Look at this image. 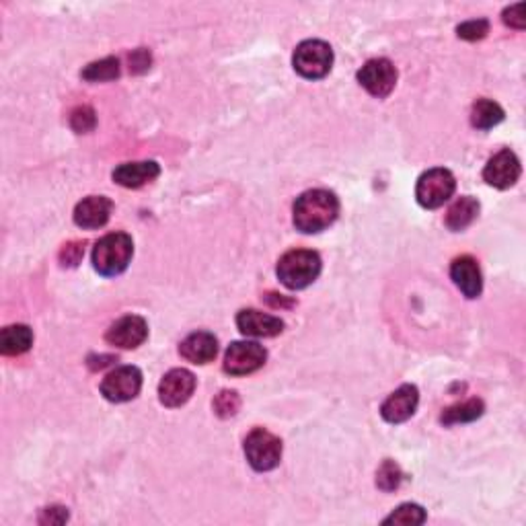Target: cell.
<instances>
[{
    "mask_svg": "<svg viewBox=\"0 0 526 526\" xmlns=\"http://www.w3.org/2000/svg\"><path fill=\"white\" fill-rule=\"evenodd\" d=\"M339 202L328 189L305 191L294 202V226L300 233H321L337 220Z\"/></svg>",
    "mask_w": 526,
    "mask_h": 526,
    "instance_id": "6da1fadb",
    "label": "cell"
},
{
    "mask_svg": "<svg viewBox=\"0 0 526 526\" xmlns=\"http://www.w3.org/2000/svg\"><path fill=\"white\" fill-rule=\"evenodd\" d=\"M276 273L286 288L302 291L321 273V257L310 249H292L280 257Z\"/></svg>",
    "mask_w": 526,
    "mask_h": 526,
    "instance_id": "7a4b0ae2",
    "label": "cell"
},
{
    "mask_svg": "<svg viewBox=\"0 0 526 526\" xmlns=\"http://www.w3.org/2000/svg\"><path fill=\"white\" fill-rule=\"evenodd\" d=\"M134 255V243L125 233H109L93 249V268L101 276H117L128 268Z\"/></svg>",
    "mask_w": 526,
    "mask_h": 526,
    "instance_id": "3957f363",
    "label": "cell"
},
{
    "mask_svg": "<svg viewBox=\"0 0 526 526\" xmlns=\"http://www.w3.org/2000/svg\"><path fill=\"white\" fill-rule=\"evenodd\" d=\"M294 70L309 80L328 77L333 66V50L321 40L302 42L292 56Z\"/></svg>",
    "mask_w": 526,
    "mask_h": 526,
    "instance_id": "277c9868",
    "label": "cell"
},
{
    "mask_svg": "<svg viewBox=\"0 0 526 526\" xmlns=\"http://www.w3.org/2000/svg\"><path fill=\"white\" fill-rule=\"evenodd\" d=\"M457 189L455 175L447 169H429L418 180L416 198L421 208L436 210L453 198Z\"/></svg>",
    "mask_w": 526,
    "mask_h": 526,
    "instance_id": "5b68a950",
    "label": "cell"
},
{
    "mask_svg": "<svg viewBox=\"0 0 526 526\" xmlns=\"http://www.w3.org/2000/svg\"><path fill=\"white\" fill-rule=\"evenodd\" d=\"M245 457L255 471H272L280 465L281 440L263 428H255L245 438Z\"/></svg>",
    "mask_w": 526,
    "mask_h": 526,
    "instance_id": "8992f818",
    "label": "cell"
},
{
    "mask_svg": "<svg viewBox=\"0 0 526 526\" xmlns=\"http://www.w3.org/2000/svg\"><path fill=\"white\" fill-rule=\"evenodd\" d=\"M143 389V373L136 366H120L103 379L101 395L111 403H125L138 397Z\"/></svg>",
    "mask_w": 526,
    "mask_h": 526,
    "instance_id": "52a82bcc",
    "label": "cell"
},
{
    "mask_svg": "<svg viewBox=\"0 0 526 526\" xmlns=\"http://www.w3.org/2000/svg\"><path fill=\"white\" fill-rule=\"evenodd\" d=\"M360 85L373 95V97H387L397 85V69L387 58L368 60L358 72Z\"/></svg>",
    "mask_w": 526,
    "mask_h": 526,
    "instance_id": "ba28073f",
    "label": "cell"
},
{
    "mask_svg": "<svg viewBox=\"0 0 526 526\" xmlns=\"http://www.w3.org/2000/svg\"><path fill=\"white\" fill-rule=\"evenodd\" d=\"M268 352L255 342H235L225 355V373L231 376H245L265 365Z\"/></svg>",
    "mask_w": 526,
    "mask_h": 526,
    "instance_id": "9c48e42d",
    "label": "cell"
},
{
    "mask_svg": "<svg viewBox=\"0 0 526 526\" xmlns=\"http://www.w3.org/2000/svg\"><path fill=\"white\" fill-rule=\"evenodd\" d=\"M196 391V376L185 368H175L162 376L159 384V399L165 407H181L189 401Z\"/></svg>",
    "mask_w": 526,
    "mask_h": 526,
    "instance_id": "30bf717a",
    "label": "cell"
},
{
    "mask_svg": "<svg viewBox=\"0 0 526 526\" xmlns=\"http://www.w3.org/2000/svg\"><path fill=\"white\" fill-rule=\"evenodd\" d=\"M521 177V161L510 148H503L498 154L487 161L484 169V180L498 189H508Z\"/></svg>",
    "mask_w": 526,
    "mask_h": 526,
    "instance_id": "8fae6325",
    "label": "cell"
},
{
    "mask_svg": "<svg viewBox=\"0 0 526 526\" xmlns=\"http://www.w3.org/2000/svg\"><path fill=\"white\" fill-rule=\"evenodd\" d=\"M148 337V325L143 317L125 315L111 325L106 333L107 344L122 347V350H134L140 344H144Z\"/></svg>",
    "mask_w": 526,
    "mask_h": 526,
    "instance_id": "7c38bea8",
    "label": "cell"
},
{
    "mask_svg": "<svg viewBox=\"0 0 526 526\" xmlns=\"http://www.w3.org/2000/svg\"><path fill=\"white\" fill-rule=\"evenodd\" d=\"M420 403V392L418 387L413 384H403L395 392L384 399V403L381 405V416L389 424H401V421L410 420L418 410Z\"/></svg>",
    "mask_w": 526,
    "mask_h": 526,
    "instance_id": "4fadbf2b",
    "label": "cell"
},
{
    "mask_svg": "<svg viewBox=\"0 0 526 526\" xmlns=\"http://www.w3.org/2000/svg\"><path fill=\"white\" fill-rule=\"evenodd\" d=\"M236 328L249 337H276L284 331V323L278 317L262 313L255 309H245L236 315Z\"/></svg>",
    "mask_w": 526,
    "mask_h": 526,
    "instance_id": "5bb4252c",
    "label": "cell"
},
{
    "mask_svg": "<svg viewBox=\"0 0 526 526\" xmlns=\"http://www.w3.org/2000/svg\"><path fill=\"white\" fill-rule=\"evenodd\" d=\"M111 210H114V204L106 196H88L74 208V222L80 228L93 231V228L107 225Z\"/></svg>",
    "mask_w": 526,
    "mask_h": 526,
    "instance_id": "9a60e30c",
    "label": "cell"
},
{
    "mask_svg": "<svg viewBox=\"0 0 526 526\" xmlns=\"http://www.w3.org/2000/svg\"><path fill=\"white\" fill-rule=\"evenodd\" d=\"M450 278L455 280L458 291H461L466 299H477L484 291V280H481V272L475 259L471 255L457 257L453 265H450Z\"/></svg>",
    "mask_w": 526,
    "mask_h": 526,
    "instance_id": "2e32d148",
    "label": "cell"
},
{
    "mask_svg": "<svg viewBox=\"0 0 526 526\" xmlns=\"http://www.w3.org/2000/svg\"><path fill=\"white\" fill-rule=\"evenodd\" d=\"M180 354L194 365H208L218 354V339L208 331H196L183 339Z\"/></svg>",
    "mask_w": 526,
    "mask_h": 526,
    "instance_id": "e0dca14e",
    "label": "cell"
},
{
    "mask_svg": "<svg viewBox=\"0 0 526 526\" xmlns=\"http://www.w3.org/2000/svg\"><path fill=\"white\" fill-rule=\"evenodd\" d=\"M161 175V167L154 161H140V162H124L114 171V181L122 188H143Z\"/></svg>",
    "mask_w": 526,
    "mask_h": 526,
    "instance_id": "ac0fdd59",
    "label": "cell"
},
{
    "mask_svg": "<svg viewBox=\"0 0 526 526\" xmlns=\"http://www.w3.org/2000/svg\"><path fill=\"white\" fill-rule=\"evenodd\" d=\"M33 344V333L27 325H9L0 333V352L5 355L25 354Z\"/></svg>",
    "mask_w": 526,
    "mask_h": 526,
    "instance_id": "d6986e66",
    "label": "cell"
},
{
    "mask_svg": "<svg viewBox=\"0 0 526 526\" xmlns=\"http://www.w3.org/2000/svg\"><path fill=\"white\" fill-rule=\"evenodd\" d=\"M479 214V202L471 196H463L461 199L450 206V210L447 214V226L450 231H465L466 226L473 225V220L477 218Z\"/></svg>",
    "mask_w": 526,
    "mask_h": 526,
    "instance_id": "ffe728a7",
    "label": "cell"
},
{
    "mask_svg": "<svg viewBox=\"0 0 526 526\" xmlns=\"http://www.w3.org/2000/svg\"><path fill=\"white\" fill-rule=\"evenodd\" d=\"M485 405L481 399H469V401L457 403L453 407H448L447 411L442 413L440 421L444 426H455V424H466V421H473L484 416Z\"/></svg>",
    "mask_w": 526,
    "mask_h": 526,
    "instance_id": "44dd1931",
    "label": "cell"
},
{
    "mask_svg": "<svg viewBox=\"0 0 526 526\" xmlns=\"http://www.w3.org/2000/svg\"><path fill=\"white\" fill-rule=\"evenodd\" d=\"M503 120V109L495 101L481 99L471 109V124L477 130H490Z\"/></svg>",
    "mask_w": 526,
    "mask_h": 526,
    "instance_id": "7402d4cb",
    "label": "cell"
},
{
    "mask_svg": "<svg viewBox=\"0 0 526 526\" xmlns=\"http://www.w3.org/2000/svg\"><path fill=\"white\" fill-rule=\"evenodd\" d=\"M120 77V60L117 58H103L99 62L88 64L83 70V78L91 83H106V80H115Z\"/></svg>",
    "mask_w": 526,
    "mask_h": 526,
    "instance_id": "603a6c76",
    "label": "cell"
},
{
    "mask_svg": "<svg viewBox=\"0 0 526 526\" xmlns=\"http://www.w3.org/2000/svg\"><path fill=\"white\" fill-rule=\"evenodd\" d=\"M426 522L424 508L418 503H403L395 512L384 518V524H403V526H416Z\"/></svg>",
    "mask_w": 526,
    "mask_h": 526,
    "instance_id": "cb8c5ba5",
    "label": "cell"
},
{
    "mask_svg": "<svg viewBox=\"0 0 526 526\" xmlns=\"http://www.w3.org/2000/svg\"><path fill=\"white\" fill-rule=\"evenodd\" d=\"M401 481L403 473L395 461H384L379 473H376V485H379L383 492H395L397 487L401 485Z\"/></svg>",
    "mask_w": 526,
    "mask_h": 526,
    "instance_id": "d4e9b609",
    "label": "cell"
},
{
    "mask_svg": "<svg viewBox=\"0 0 526 526\" xmlns=\"http://www.w3.org/2000/svg\"><path fill=\"white\" fill-rule=\"evenodd\" d=\"M487 33H490V23H487V19H473L457 27V35L466 42L484 40Z\"/></svg>",
    "mask_w": 526,
    "mask_h": 526,
    "instance_id": "484cf974",
    "label": "cell"
},
{
    "mask_svg": "<svg viewBox=\"0 0 526 526\" xmlns=\"http://www.w3.org/2000/svg\"><path fill=\"white\" fill-rule=\"evenodd\" d=\"M95 124H97V117H95V111L88 106L77 107L72 111L70 125L74 132H78V134H87V132H91L95 128Z\"/></svg>",
    "mask_w": 526,
    "mask_h": 526,
    "instance_id": "4316f807",
    "label": "cell"
},
{
    "mask_svg": "<svg viewBox=\"0 0 526 526\" xmlns=\"http://www.w3.org/2000/svg\"><path fill=\"white\" fill-rule=\"evenodd\" d=\"M241 399L236 395V391H222L220 395L214 399V411L218 413L220 418H231L239 411Z\"/></svg>",
    "mask_w": 526,
    "mask_h": 526,
    "instance_id": "83f0119b",
    "label": "cell"
},
{
    "mask_svg": "<svg viewBox=\"0 0 526 526\" xmlns=\"http://www.w3.org/2000/svg\"><path fill=\"white\" fill-rule=\"evenodd\" d=\"M83 255H85V243H69V245H64V249L60 251V262L62 265L74 268V265H78Z\"/></svg>",
    "mask_w": 526,
    "mask_h": 526,
    "instance_id": "f1b7e54d",
    "label": "cell"
},
{
    "mask_svg": "<svg viewBox=\"0 0 526 526\" xmlns=\"http://www.w3.org/2000/svg\"><path fill=\"white\" fill-rule=\"evenodd\" d=\"M503 23L514 27V29H524V25H526L524 5L518 3V5L510 6V9L503 11Z\"/></svg>",
    "mask_w": 526,
    "mask_h": 526,
    "instance_id": "f546056e",
    "label": "cell"
},
{
    "mask_svg": "<svg viewBox=\"0 0 526 526\" xmlns=\"http://www.w3.org/2000/svg\"><path fill=\"white\" fill-rule=\"evenodd\" d=\"M66 521H69V510L62 508V506L46 508L40 518L42 524H62Z\"/></svg>",
    "mask_w": 526,
    "mask_h": 526,
    "instance_id": "4dcf8cb0",
    "label": "cell"
},
{
    "mask_svg": "<svg viewBox=\"0 0 526 526\" xmlns=\"http://www.w3.org/2000/svg\"><path fill=\"white\" fill-rule=\"evenodd\" d=\"M130 64H132V70L134 72H144V70L151 69V54H148L146 50H138L130 56Z\"/></svg>",
    "mask_w": 526,
    "mask_h": 526,
    "instance_id": "1f68e13d",
    "label": "cell"
}]
</instances>
